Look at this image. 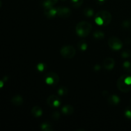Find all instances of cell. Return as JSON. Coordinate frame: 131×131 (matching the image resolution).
<instances>
[{
	"mask_svg": "<svg viewBox=\"0 0 131 131\" xmlns=\"http://www.w3.org/2000/svg\"><path fill=\"white\" fill-rule=\"evenodd\" d=\"M92 28V26L90 23L86 21H81L77 24L75 31L79 37H85L90 34Z\"/></svg>",
	"mask_w": 131,
	"mask_h": 131,
	"instance_id": "cell-1",
	"label": "cell"
},
{
	"mask_svg": "<svg viewBox=\"0 0 131 131\" xmlns=\"http://www.w3.org/2000/svg\"><path fill=\"white\" fill-rule=\"evenodd\" d=\"M61 55L67 59H71L75 56L76 51L75 48L72 46L70 45H67L63 46L60 50Z\"/></svg>",
	"mask_w": 131,
	"mask_h": 131,
	"instance_id": "cell-2",
	"label": "cell"
},
{
	"mask_svg": "<svg viewBox=\"0 0 131 131\" xmlns=\"http://www.w3.org/2000/svg\"><path fill=\"white\" fill-rule=\"evenodd\" d=\"M108 45L110 48L112 49L113 50H115V51L121 49L123 46L122 41L119 38L115 37H111L109 39Z\"/></svg>",
	"mask_w": 131,
	"mask_h": 131,
	"instance_id": "cell-3",
	"label": "cell"
},
{
	"mask_svg": "<svg viewBox=\"0 0 131 131\" xmlns=\"http://www.w3.org/2000/svg\"><path fill=\"white\" fill-rule=\"evenodd\" d=\"M125 78V75H123V76L120 77L119 78L117 81V86L118 88V89L120 91H122V92H128L131 90V84L130 85H129V84H127L125 83V81H124Z\"/></svg>",
	"mask_w": 131,
	"mask_h": 131,
	"instance_id": "cell-4",
	"label": "cell"
},
{
	"mask_svg": "<svg viewBox=\"0 0 131 131\" xmlns=\"http://www.w3.org/2000/svg\"><path fill=\"white\" fill-rule=\"evenodd\" d=\"M96 16L101 17L104 21V25H108L111 23L112 20V15L109 12L102 10V11L99 12L97 14Z\"/></svg>",
	"mask_w": 131,
	"mask_h": 131,
	"instance_id": "cell-5",
	"label": "cell"
},
{
	"mask_svg": "<svg viewBox=\"0 0 131 131\" xmlns=\"http://www.w3.org/2000/svg\"><path fill=\"white\" fill-rule=\"evenodd\" d=\"M57 15L62 18H67L71 15V11L67 7H61L56 9Z\"/></svg>",
	"mask_w": 131,
	"mask_h": 131,
	"instance_id": "cell-6",
	"label": "cell"
},
{
	"mask_svg": "<svg viewBox=\"0 0 131 131\" xmlns=\"http://www.w3.org/2000/svg\"><path fill=\"white\" fill-rule=\"evenodd\" d=\"M103 67L104 69L108 70H112L115 67V60L111 58H107L105 59L103 62Z\"/></svg>",
	"mask_w": 131,
	"mask_h": 131,
	"instance_id": "cell-7",
	"label": "cell"
},
{
	"mask_svg": "<svg viewBox=\"0 0 131 131\" xmlns=\"http://www.w3.org/2000/svg\"><path fill=\"white\" fill-rule=\"evenodd\" d=\"M32 115L35 117H40L42 115V110L39 106H35L31 111Z\"/></svg>",
	"mask_w": 131,
	"mask_h": 131,
	"instance_id": "cell-8",
	"label": "cell"
},
{
	"mask_svg": "<svg viewBox=\"0 0 131 131\" xmlns=\"http://www.w3.org/2000/svg\"><path fill=\"white\" fill-rule=\"evenodd\" d=\"M61 111H62L63 113L65 114V115H71L74 112V108L72 106H70V105H67L62 107Z\"/></svg>",
	"mask_w": 131,
	"mask_h": 131,
	"instance_id": "cell-9",
	"label": "cell"
},
{
	"mask_svg": "<svg viewBox=\"0 0 131 131\" xmlns=\"http://www.w3.org/2000/svg\"><path fill=\"white\" fill-rule=\"evenodd\" d=\"M12 102L16 106H20L23 103V99L21 96L17 95L12 99Z\"/></svg>",
	"mask_w": 131,
	"mask_h": 131,
	"instance_id": "cell-10",
	"label": "cell"
},
{
	"mask_svg": "<svg viewBox=\"0 0 131 131\" xmlns=\"http://www.w3.org/2000/svg\"><path fill=\"white\" fill-rule=\"evenodd\" d=\"M45 13L48 17H52L57 14V10L52 7L51 8L46 9V12Z\"/></svg>",
	"mask_w": 131,
	"mask_h": 131,
	"instance_id": "cell-11",
	"label": "cell"
},
{
	"mask_svg": "<svg viewBox=\"0 0 131 131\" xmlns=\"http://www.w3.org/2000/svg\"><path fill=\"white\" fill-rule=\"evenodd\" d=\"M47 75L51 76V78L53 79L54 84H56L58 83L59 77H58V75L56 74H55V73H54V72H50V73H49V74H47Z\"/></svg>",
	"mask_w": 131,
	"mask_h": 131,
	"instance_id": "cell-12",
	"label": "cell"
},
{
	"mask_svg": "<svg viewBox=\"0 0 131 131\" xmlns=\"http://www.w3.org/2000/svg\"><path fill=\"white\" fill-rule=\"evenodd\" d=\"M109 101H111V102H112V103L113 104H118L119 102H120V99H119V97H118V96L112 95L110 97Z\"/></svg>",
	"mask_w": 131,
	"mask_h": 131,
	"instance_id": "cell-13",
	"label": "cell"
},
{
	"mask_svg": "<svg viewBox=\"0 0 131 131\" xmlns=\"http://www.w3.org/2000/svg\"><path fill=\"white\" fill-rule=\"evenodd\" d=\"M93 36H94L95 38H98V39H102L104 37V34L103 32L98 31L95 32Z\"/></svg>",
	"mask_w": 131,
	"mask_h": 131,
	"instance_id": "cell-14",
	"label": "cell"
},
{
	"mask_svg": "<svg viewBox=\"0 0 131 131\" xmlns=\"http://www.w3.org/2000/svg\"><path fill=\"white\" fill-rule=\"evenodd\" d=\"M41 128H42V130H46V131H51L53 130V129L51 128V125L47 124V123H43V124H42V125H41Z\"/></svg>",
	"mask_w": 131,
	"mask_h": 131,
	"instance_id": "cell-15",
	"label": "cell"
},
{
	"mask_svg": "<svg viewBox=\"0 0 131 131\" xmlns=\"http://www.w3.org/2000/svg\"><path fill=\"white\" fill-rule=\"evenodd\" d=\"M56 99H57V97H56V96H54V95L50 96V97H49L47 100V104H48L49 106H52V104H53L54 101Z\"/></svg>",
	"mask_w": 131,
	"mask_h": 131,
	"instance_id": "cell-16",
	"label": "cell"
},
{
	"mask_svg": "<svg viewBox=\"0 0 131 131\" xmlns=\"http://www.w3.org/2000/svg\"><path fill=\"white\" fill-rule=\"evenodd\" d=\"M84 14L86 16L91 17L93 15V10L90 8H87L84 10Z\"/></svg>",
	"mask_w": 131,
	"mask_h": 131,
	"instance_id": "cell-17",
	"label": "cell"
},
{
	"mask_svg": "<svg viewBox=\"0 0 131 131\" xmlns=\"http://www.w3.org/2000/svg\"><path fill=\"white\" fill-rule=\"evenodd\" d=\"M95 23H97L98 25H103L104 24V21L101 17L97 16V17L95 18Z\"/></svg>",
	"mask_w": 131,
	"mask_h": 131,
	"instance_id": "cell-18",
	"label": "cell"
},
{
	"mask_svg": "<svg viewBox=\"0 0 131 131\" xmlns=\"http://www.w3.org/2000/svg\"><path fill=\"white\" fill-rule=\"evenodd\" d=\"M46 83H47V84H54L53 79H52V78H51V76H49V75H47V78H46Z\"/></svg>",
	"mask_w": 131,
	"mask_h": 131,
	"instance_id": "cell-19",
	"label": "cell"
},
{
	"mask_svg": "<svg viewBox=\"0 0 131 131\" xmlns=\"http://www.w3.org/2000/svg\"><path fill=\"white\" fill-rule=\"evenodd\" d=\"M124 81H125V83H126L127 84L130 85L131 84V77L130 76L125 77V79H124Z\"/></svg>",
	"mask_w": 131,
	"mask_h": 131,
	"instance_id": "cell-20",
	"label": "cell"
},
{
	"mask_svg": "<svg viewBox=\"0 0 131 131\" xmlns=\"http://www.w3.org/2000/svg\"><path fill=\"white\" fill-rule=\"evenodd\" d=\"M60 104H61V102H60V100H58L57 99H56L54 101L53 104H52V106H54V107H58V106L60 105Z\"/></svg>",
	"mask_w": 131,
	"mask_h": 131,
	"instance_id": "cell-21",
	"label": "cell"
},
{
	"mask_svg": "<svg viewBox=\"0 0 131 131\" xmlns=\"http://www.w3.org/2000/svg\"><path fill=\"white\" fill-rule=\"evenodd\" d=\"M37 69L39 71H43L44 69V65L42 63H40L37 65Z\"/></svg>",
	"mask_w": 131,
	"mask_h": 131,
	"instance_id": "cell-22",
	"label": "cell"
},
{
	"mask_svg": "<svg viewBox=\"0 0 131 131\" xmlns=\"http://www.w3.org/2000/svg\"><path fill=\"white\" fill-rule=\"evenodd\" d=\"M82 3H83V0H79V1H78V2L73 3V5H74V6H77V7H78V6H79L80 5H82Z\"/></svg>",
	"mask_w": 131,
	"mask_h": 131,
	"instance_id": "cell-23",
	"label": "cell"
},
{
	"mask_svg": "<svg viewBox=\"0 0 131 131\" xmlns=\"http://www.w3.org/2000/svg\"><path fill=\"white\" fill-rule=\"evenodd\" d=\"M125 116H126L127 118H131V111L130 110H127V111H125Z\"/></svg>",
	"mask_w": 131,
	"mask_h": 131,
	"instance_id": "cell-24",
	"label": "cell"
},
{
	"mask_svg": "<svg viewBox=\"0 0 131 131\" xmlns=\"http://www.w3.org/2000/svg\"><path fill=\"white\" fill-rule=\"evenodd\" d=\"M124 67L125 68H126V69H129V68L130 67V63L129 62V61H125V62L124 63Z\"/></svg>",
	"mask_w": 131,
	"mask_h": 131,
	"instance_id": "cell-25",
	"label": "cell"
},
{
	"mask_svg": "<svg viewBox=\"0 0 131 131\" xmlns=\"http://www.w3.org/2000/svg\"><path fill=\"white\" fill-rule=\"evenodd\" d=\"M81 49L82 50H83V51H85V50L87 49V45L86 44V43H83V44L81 45Z\"/></svg>",
	"mask_w": 131,
	"mask_h": 131,
	"instance_id": "cell-26",
	"label": "cell"
},
{
	"mask_svg": "<svg viewBox=\"0 0 131 131\" xmlns=\"http://www.w3.org/2000/svg\"><path fill=\"white\" fill-rule=\"evenodd\" d=\"M64 92H65V91H64V90H63L62 88H60L58 91V93L60 95H63L64 94Z\"/></svg>",
	"mask_w": 131,
	"mask_h": 131,
	"instance_id": "cell-27",
	"label": "cell"
},
{
	"mask_svg": "<svg viewBox=\"0 0 131 131\" xmlns=\"http://www.w3.org/2000/svg\"><path fill=\"white\" fill-rule=\"evenodd\" d=\"M122 56L124 58H127V57H129V53H127V52H124L122 53Z\"/></svg>",
	"mask_w": 131,
	"mask_h": 131,
	"instance_id": "cell-28",
	"label": "cell"
},
{
	"mask_svg": "<svg viewBox=\"0 0 131 131\" xmlns=\"http://www.w3.org/2000/svg\"><path fill=\"white\" fill-rule=\"evenodd\" d=\"M3 82L2 81H0V88L3 87Z\"/></svg>",
	"mask_w": 131,
	"mask_h": 131,
	"instance_id": "cell-29",
	"label": "cell"
},
{
	"mask_svg": "<svg viewBox=\"0 0 131 131\" xmlns=\"http://www.w3.org/2000/svg\"><path fill=\"white\" fill-rule=\"evenodd\" d=\"M72 1L73 3H76L78 2V1H79V0H72Z\"/></svg>",
	"mask_w": 131,
	"mask_h": 131,
	"instance_id": "cell-30",
	"label": "cell"
},
{
	"mask_svg": "<svg viewBox=\"0 0 131 131\" xmlns=\"http://www.w3.org/2000/svg\"><path fill=\"white\" fill-rule=\"evenodd\" d=\"M99 1H104V0H99Z\"/></svg>",
	"mask_w": 131,
	"mask_h": 131,
	"instance_id": "cell-31",
	"label": "cell"
}]
</instances>
